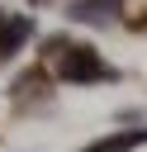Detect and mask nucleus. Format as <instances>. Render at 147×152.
<instances>
[{
	"label": "nucleus",
	"mask_w": 147,
	"mask_h": 152,
	"mask_svg": "<svg viewBox=\"0 0 147 152\" xmlns=\"http://www.w3.org/2000/svg\"><path fill=\"white\" fill-rule=\"evenodd\" d=\"M57 71H62V81H71V86H95V81H109V76H114V71L100 62V52L85 48V43L66 48L62 62H57Z\"/></svg>",
	"instance_id": "f257e3e1"
},
{
	"label": "nucleus",
	"mask_w": 147,
	"mask_h": 152,
	"mask_svg": "<svg viewBox=\"0 0 147 152\" xmlns=\"http://www.w3.org/2000/svg\"><path fill=\"white\" fill-rule=\"evenodd\" d=\"M142 142H147V128H123V133H109V138L90 142L85 152H133V147H142Z\"/></svg>",
	"instance_id": "f03ea898"
},
{
	"label": "nucleus",
	"mask_w": 147,
	"mask_h": 152,
	"mask_svg": "<svg viewBox=\"0 0 147 152\" xmlns=\"http://www.w3.org/2000/svg\"><path fill=\"white\" fill-rule=\"evenodd\" d=\"M28 33H33V24H28V19H0V57H9Z\"/></svg>",
	"instance_id": "7ed1b4c3"
},
{
	"label": "nucleus",
	"mask_w": 147,
	"mask_h": 152,
	"mask_svg": "<svg viewBox=\"0 0 147 152\" xmlns=\"http://www.w3.org/2000/svg\"><path fill=\"white\" fill-rule=\"evenodd\" d=\"M71 14H76V19H109V14H114V0H81Z\"/></svg>",
	"instance_id": "20e7f679"
}]
</instances>
